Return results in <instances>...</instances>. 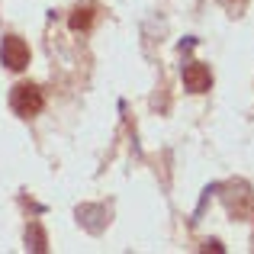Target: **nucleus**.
Segmentation results:
<instances>
[{
    "label": "nucleus",
    "instance_id": "obj_1",
    "mask_svg": "<svg viewBox=\"0 0 254 254\" xmlns=\"http://www.w3.org/2000/svg\"><path fill=\"white\" fill-rule=\"evenodd\" d=\"M10 106H13V113L23 116V119L39 116L42 106H45L42 90H39L36 84H16V87H13V93H10Z\"/></svg>",
    "mask_w": 254,
    "mask_h": 254
},
{
    "label": "nucleus",
    "instance_id": "obj_2",
    "mask_svg": "<svg viewBox=\"0 0 254 254\" xmlns=\"http://www.w3.org/2000/svg\"><path fill=\"white\" fill-rule=\"evenodd\" d=\"M0 62L10 71H23L29 64V45L19 36H3V42H0Z\"/></svg>",
    "mask_w": 254,
    "mask_h": 254
},
{
    "label": "nucleus",
    "instance_id": "obj_3",
    "mask_svg": "<svg viewBox=\"0 0 254 254\" xmlns=\"http://www.w3.org/2000/svg\"><path fill=\"white\" fill-rule=\"evenodd\" d=\"M184 87L190 93H206L212 87V71L206 68V64H199V62L184 64Z\"/></svg>",
    "mask_w": 254,
    "mask_h": 254
},
{
    "label": "nucleus",
    "instance_id": "obj_4",
    "mask_svg": "<svg viewBox=\"0 0 254 254\" xmlns=\"http://www.w3.org/2000/svg\"><path fill=\"white\" fill-rule=\"evenodd\" d=\"M26 242H29V248L32 251H45V232L39 229L36 222L29 225V232H26Z\"/></svg>",
    "mask_w": 254,
    "mask_h": 254
},
{
    "label": "nucleus",
    "instance_id": "obj_5",
    "mask_svg": "<svg viewBox=\"0 0 254 254\" xmlns=\"http://www.w3.org/2000/svg\"><path fill=\"white\" fill-rule=\"evenodd\" d=\"M90 6H84V10H74V16H71V29H87L90 26Z\"/></svg>",
    "mask_w": 254,
    "mask_h": 254
}]
</instances>
